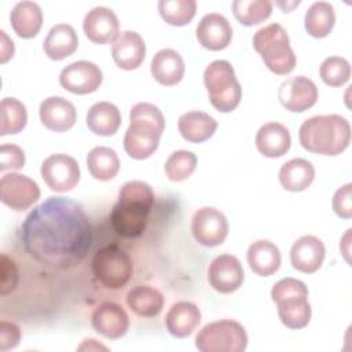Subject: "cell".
Instances as JSON below:
<instances>
[{"mask_svg": "<svg viewBox=\"0 0 352 352\" xmlns=\"http://www.w3.org/2000/svg\"><path fill=\"white\" fill-rule=\"evenodd\" d=\"M91 323L96 333L109 340L124 337L129 329V318L125 309L110 301L102 302L94 309Z\"/></svg>", "mask_w": 352, "mask_h": 352, "instance_id": "cell-16", "label": "cell"}, {"mask_svg": "<svg viewBox=\"0 0 352 352\" xmlns=\"http://www.w3.org/2000/svg\"><path fill=\"white\" fill-rule=\"evenodd\" d=\"M334 7L327 1H315L305 11L304 26L308 34L316 38L326 37L334 26Z\"/></svg>", "mask_w": 352, "mask_h": 352, "instance_id": "cell-33", "label": "cell"}, {"mask_svg": "<svg viewBox=\"0 0 352 352\" xmlns=\"http://www.w3.org/2000/svg\"><path fill=\"white\" fill-rule=\"evenodd\" d=\"M250 270L260 276H270L280 267V252L278 246L270 241L258 239L253 242L246 253Z\"/></svg>", "mask_w": 352, "mask_h": 352, "instance_id": "cell-25", "label": "cell"}, {"mask_svg": "<svg viewBox=\"0 0 352 352\" xmlns=\"http://www.w3.org/2000/svg\"><path fill=\"white\" fill-rule=\"evenodd\" d=\"M87 168L92 177L102 182L114 179L120 170L117 153L106 146H96L87 154Z\"/></svg>", "mask_w": 352, "mask_h": 352, "instance_id": "cell-32", "label": "cell"}, {"mask_svg": "<svg viewBox=\"0 0 352 352\" xmlns=\"http://www.w3.org/2000/svg\"><path fill=\"white\" fill-rule=\"evenodd\" d=\"M315 179L314 165L304 158H293L279 169V182L287 191H304Z\"/></svg>", "mask_w": 352, "mask_h": 352, "instance_id": "cell-30", "label": "cell"}, {"mask_svg": "<svg viewBox=\"0 0 352 352\" xmlns=\"http://www.w3.org/2000/svg\"><path fill=\"white\" fill-rule=\"evenodd\" d=\"M191 232L202 246H219L228 235L227 217L216 208L204 206L191 219Z\"/></svg>", "mask_w": 352, "mask_h": 352, "instance_id": "cell-11", "label": "cell"}, {"mask_svg": "<svg viewBox=\"0 0 352 352\" xmlns=\"http://www.w3.org/2000/svg\"><path fill=\"white\" fill-rule=\"evenodd\" d=\"M0 36H1V55H0V62L1 63H6L10 58H12L14 55V43L12 40H10L7 36H6V32H0Z\"/></svg>", "mask_w": 352, "mask_h": 352, "instance_id": "cell-43", "label": "cell"}, {"mask_svg": "<svg viewBox=\"0 0 352 352\" xmlns=\"http://www.w3.org/2000/svg\"><path fill=\"white\" fill-rule=\"evenodd\" d=\"M301 146L320 155H338L351 142V125L340 114L315 116L305 120L298 131Z\"/></svg>", "mask_w": 352, "mask_h": 352, "instance_id": "cell-3", "label": "cell"}, {"mask_svg": "<svg viewBox=\"0 0 352 352\" xmlns=\"http://www.w3.org/2000/svg\"><path fill=\"white\" fill-rule=\"evenodd\" d=\"M298 3H300V1H298V0H297V1H294V3H293V4H290V6H298ZM283 10H285V12H286V11H287V10H289V7H287V4H286V6H283Z\"/></svg>", "mask_w": 352, "mask_h": 352, "instance_id": "cell-44", "label": "cell"}, {"mask_svg": "<svg viewBox=\"0 0 352 352\" xmlns=\"http://www.w3.org/2000/svg\"><path fill=\"white\" fill-rule=\"evenodd\" d=\"M41 177L50 190L66 192L73 190L80 180L78 162L67 154H52L41 164Z\"/></svg>", "mask_w": 352, "mask_h": 352, "instance_id": "cell-10", "label": "cell"}, {"mask_svg": "<svg viewBox=\"0 0 352 352\" xmlns=\"http://www.w3.org/2000/svg\"><path fill=\"white\" fill-rule=\"evenodd\" d=\"M204 82L209 100L216 110L230 113L236 109L242 98V88L228 60L210 62L204 72Z\"/></svg>", "mask_w": 352, "mask_h": 352, "instance_id": "cell-7", "label": "cell"}, {"mask_svg": "<svg viewBox=\"0 0 352 352\" xmlns=\"http://www.w3.org/2000/svg\"><path fill=\"white\" fill-rule=\"evenodd\" d=\"M21 340L19 327L8 320L0 322V351L6 352L8 349H14Z\"/></svg>", "mask_w": 352, "mask_h": 352, "instance_id": "cell-42", "label": "cell"}, {"mask_svg": "<svg viewBox=\"0 0 352 352\" xmlns=\"http://www.w3.org/2000/svg\"><path fill=\"white\" fill-rule=\"evenodd\" d=\"M22 241L34 260L65 270L84 260L92 243V230L81 205L65 197H50L26 216Z\"/></svg>", "mask_w": 352, "mask_h": 352, "instance_id": "cell-1", "label": "cell"}, {"mask_svg": "<svg viewBox=\"0 0 352 352\" xmlns=\"http://www.w3.org/2000/svg\"><path fill=\"white\" fill-rule=\"evenodd\" d=\"M82 29L92 43L107 44L118 37L120 22L113 10L107 7H95L87 12Z\"/></svg>", "mask_w": 352, "mask_h": 352, "instance_id": "cell-17", "label": "cell"}, {"mask_svg": "<svg viewBox=\"0 0 352 352\" xmlns=\"http://www.w3.org/2000/svg\"><path fill=\"white\" fill-rule=\"evenodd\" d=\"M43 47L50 59L62 60L77 50L78 37L73 26L67 23H58L48 32Z\"/></svg>", "mask_w": 352, "mask_h": 352, "instance_id": "cell-27", "label": "cell"}, {"mask_svg": "<svg viewBox=\"0 0 352 352\" xmlns=\"http://www.w3.org/2000/svg\"><path fill=\"white\" fill-rule=\"evenodd\" d=\"M271 298L278 307L280 322L289 329H302L311 320L308 289L304 282L283 278L271 289Z\"/></svg>", "mask_w": 352, "mask_h": 352, "instance_id": "cell-5", "label": "cell"}, {"mask_svg": "<svg viewBox=\"0 0 352 352\" xmlns=\"http://www.w3.org/2000/svg\"><path fill=\"white\" fill-rule=\"evenodd\" d=\"M280 104L293 113H302L311 109L318 100V88L305 76H296L283 81L278 91Z\"/></svg>", "mask_w": 352, "mask_h": 352, "instance_id": "cell-15", "label": "cell"}, {"mask_svg": "<svg viewBox=\"0 0 352 352\" xmlns=\"http://www.w3.org/2000/svg\"><path fill=\"white\" fill-rule=\"evenodd\" d=\"M254 142L258 153L268 158L285 155L292 146L289 129L279 122H267L261 125L256 133Z\"/></svg>", "mask_w": 352, "mask_h": 352, "instance_id": "cell-22", "label": "cell"}, {"mask_svg": "<svg viewBox=\"0 0 352 352\" xmlns=\"http://www.w3.org/2000/svg\"><path fill=\"white\" fill-rule=\"evenodd\" d=\"M177 128L184 140L202 143L213 136L217 129V121L204 111H187L179 117Z\"/></svg>", "mask_w": 352, "mask_h": 352, "instance_id": "cell-26", "label": "cell"}, {"mask_svg": "<svg viewBox=\"0 0 352 352\" xmlns=\"http://www.w3.org/2000/svg\"><path fill=\"white\" fill-rule=\"evenodd\" d=\"M333 210L342 219H351L352 216V184L346 183L340 187L333 195Z\"/></svg>", "mask_w": 352, "mask_h": 352, "instance_id": "cell-40", "label": "cell"}, {"mask_svg": "<svg viewBox=\"0 0 352 352\" xmlns=\"http://www.w3.org/2000/svg\"><path fill=\"white\" fill-rule=\"evenodd\" d=\"M85 122L95 135L111 136L121 125V113L118 107L110 102H98L89 107Z\"/></svg>", "mask_w": 352, "mask_h": 352, "instance_id": "cell-29", "label": "cell"}, {"mask_svg": "<svg viewBox=\"0 0 352 352\" xmlns=\"http://www.w3.org/2000/svg\"><path fill=\"white\" fill-rule=\"evenodd\" d=\"M114 63L124 70L138 69L146 56V44L142 36L133 30L118 34L111 47Z\"/></svg>", "mask_w": 352, "mask_h": 352, "instance_id": "cell-20", "label": "cell"}, {"mask_svg": "<svg viewBox=\"0 0 352 352\" xmlns=\"http://www.w3.org/2000/svg\"><path fill=\"white\" fill-rule=\"evenodd\" d=\"M326 249L323 242L314 235H302L290 249V263L294 270L312 274L318 271L324 260Z\"/></svg>", "mask_w": 352, "mask_h": 352, "instance_id": "cell-21", "label": "cell"}, {"mask_svg": "<svg viewBox=\"0 0 352 352\" xmlns=\"http://www.w3.org/2000/svg\"><path fill=\"white\" fill-rule=\"evenodd\" d=\"M158 11L162 19L173 26H184L191 22L197 11L195 0H160Z\"/></svg>", "mask_w": 352, "mask_h": 352, "instance_id": "cell-36", "label": "cell"}, {"mask_svg": "<svg viewBox=\"0 0 352 352\" xmlns=\"http://www.w3.org/2000/svg\"><path fill=\"white\" fill-rule=\"evenodd\" d=\"M28 122V111L22 102L15 98H4L0 103V135L21 132Z\"/></svg>", "mask_w": 352, "mask_h": 352, "instance_id": "cell-34", "label": "cell"}, {"mask_svg": "<svg viewBox=\"0 0 352 352\" xmlns=\"http://www.w3.org/2000/svg\"><path fill=\"white\" fill-rule=\"evenodd\" d=\"M201 322L199 308L190 301L175 302L165 316V326L169 334L177 338L190 336Z\"/></svg>", "mask_w": 352, "mask_h": 352, "instance_id": "cell-23", "label": "cell"}, {"mask_svg": "<svg viewBox=\"0 0 352 352\" xmlns=\"http://www.w3.org/2000/svg\"><path fill=\"white\" fill-rule=\"evenodd\" d=\"M40 198L37 183L19 173H7L0 179V199L14 210H25Z\"/></svg>", "mask_w": 352, "mask_h": 352, "instance_id": "cell-12", "label": "cell"}, {"mask_svg": "<svg viewBox=\"0 0 352 352\" xmlns=\"http://www.w3.org/2000/svg\"><path fill=\"white\" fill-rule=\"evenodd\" d=\"M92 272L104 287L116 290L128 283L133 272V265L124 249L116 245H107L95 253Z\"/></svg>", "mask_w": 352, "mask_h": 352, "instance_id": "cell-9", "label": "cell"}, {"mask_svg": "<svg viewBox=\"0 0 352 352\" xmlns=\"http://www.w3.org/2000/svg\"><path fill=\"white\" fill-rule=\"evenodd\" d=\"M253 48L275 74L285 76L296 66V55L290 47L287 32L279 23H270L258 29L253 36Z\"/></svg>", "mask_w": 352, "mask_h": 352, "instance_id": "cell-6", "label": "cell"}, {"mask_svg": "<svg viewBox=\"0 0 352 352\" xmlns=\"http://www.w3.org/2000/svg\"><path fill=\"white\" fill-rule=\"evenodd\" d=\"M1 264V296H6L11 293L18 283V270L15 267V263L10 260L6 254H1L0 258Z\"/></svg>", "mask_w": 352, "mask_h": 352, "instance_id": "cell-41", "label": "cell"}, {"mask_svg": "<svg viewBox=\"0 0 352 352\" xmlns=\"http://www.w3.org/2000/svg\"><path fill=\"white\" fill-rule=\"evenodd\" d=\"M25 165V153L16 144H1L0 147V170L21 169Z\"/></svg>", "mask_w": 352, "mask_h": 352, "instance_id": "cell-39", "label": "cell"}, {"mask_svg": "<svg viewBox=\"0 0 352 352\" xmlns=\"http://www.w3.org/2000/svg\"><path fill=\"white\" fill-rule=\"evenodd\" d=\"M272 11V3L268 0H235L232 12L236 21L245 26H253L265 21Z\"/></svg>", "mask_w": 352, "mask_h": 352, "instance_id": "cell-35", "label": "cell"}, {"mask_svg": "<svg viewBox=\"0 0 352 352\" xmlns=\"http://www.w3.org/2000/svg\"><path fill=\"white\" fill-rule=\"evenodd\" d=\"M126 305L138 316L153 318L162 311L164 296L155 287L139 285L126 294Z\"/></svg>", "mask_w": 352, "mask_h": 352, "instance_id": "cell-31", "label": "cell"}, {"mask_svg": "<svg viewBox=\"0 0 352 352\" xmlns=\"http://www.w3.org/2000/svg\"><path fill=\"white\" fill-rule=\"evenodd\" d=\"M195 346L201 352H243L248 334L239 322L223 319L205 324L195 337Z\"/></svg>", "mask_w": 352, "mask_h": 352, "instance_id": "cell-8", "label": "cell"}, {"mask_svg": "<svg viewBox=\"0 0 352 352\" xmlns=\"http://www.w3.org/2000/svg\"><path fill=\"white\" fill-rule=\"evenodd\" d=\"M197 166V155L188 150L173 151L165 161V175L172 182L188 179Z\"/></svg>", "mask_w": 352, "mask_h": 352, "instance_id": "cell-37", "label": "cell"}, {"mask_svg": "<svg viewBox=\"0 0 352 352\" xmlns=\"http://www.w3.org/2000/svg\"><path fill=\"white\" fill-rule=\"evenodd\" d=\"M320 78L330 87H341L351 77V65L342 56H329L319 67Z\"/></svg>", "mask_w": 352, "mask_h": 352, "instance_id": "cell-38", "label": "cell"}, {"mask_svg": "<svg viewBox=\"0 0 352 352\" xmlns=\"http://www.w3.org/2000/svg\"><path fill=\"white\" fill-rule=\"evenodd\" d=\"M154 198V191L147 183L140 180L124 183L110 213L114 231L124 238L140 236L147 226Z\"/></svg>", "mask_w": 352, "mask_h": 352, "instance_id": "cell-2", "label": "cell"}, {"mask_svg": "<svg viewBox=\"0 0 352 352\" xmlns=\"http://www.w3.org/2000/svg\"><path fill=\"white\" fill-rule=\"evenodd\" d=\"M245 279L241 261L232 254L214 257L208 268L209 285L219 293L228 294L238 290Z\"/></svg>", "mask_w": 352, "mask_h": 352, "instance_id": "cell-14", "label": "cell"}, {"mask_svg": "<svg viewBox=\"0 0 352 352\" xmlns=\"http://www.w3.org/2000/svg\"><path fill=\"white\" fill-rule=\"evenodd\" d=\"M10 22L14 32L22 38L34 37L43 25V12L34 1H19L14 6Z\"/></svg>", "mask_w": 352, "mask_h": 352, "instance_id": "cell-28", "label": "cell"}, {"mask_svg": "<svg viewBox=\"0 0 352 352\" xmlns=\"http://www.w3.org/2000/svg\"><path fill=\"white\" fill-rule=\"evenodd\" d=\"M38 114L43 125L54 132H65L70 129L77 120L74 104L62 96H50L44 99L40 104Z\"/></svg>", "mask_w": 352, "mask_h": 352, "instance_id": "cell-19", "label": "cell"}, {"mask_svg": "<svg viewBox=\"0 0 352 352\" xmlns=\"http://www.w3.org/2000/svg\"><path fill=\"white\" fill-rule=\"evenodd\" d=\"M102 80V70L89 60L73 62L63 67L59 74L60 85L76 95H87L96 91Z\"/></svg>", "mask_w": 352, "mask_h": 352, "instance_id": "cell-13", "label": "cell"}, {"mask_svg": "<svg viewBox=\"0 0 352 352\" xmlns=\"http://www.w3.org/2000/svg\"><path fill=\"white\" fill-rule=\"evenodd\" d=\"M129 121L124 136L126 154L133 160L148 158L157 150L165 128L161 110L153 103H136L129 111Z\"/></svg>", "mask_w": 352, "mask_h": 352, "instance_id": "cell-4", "label": "cell"}, {"mask_svg": "<svg viewBox=\"0 0 352 352\" xmlns=\"http://www.w3.org/2000/svg\"><path fill=\"white\" fill-rule=\"evenodd\" d=\"M150 70L155 81H158L162 85L170 87L182 81L186 66L182 55L177 51L164 48L154 55Z\"/></svg>", "mask_w": 352, "mask_h": 352, "instance_id": "cell-24", "label": "cell"}, {"mask_svg": "<svg viewBox=\"0 0 352 352\" xmlns=\"http://www.w3.org/2000/svg\"><path fill=\"white\" fill-rule=\"evenodd\" d=\"M195 33L199 44L210 51L224 50L232 38V28L228 19L217 12L204 15Z\"/></svg>", "mask_w": 352, "mask_h": 352, "instance_id": "cell-18", "label": "cell"}]
</instances>
